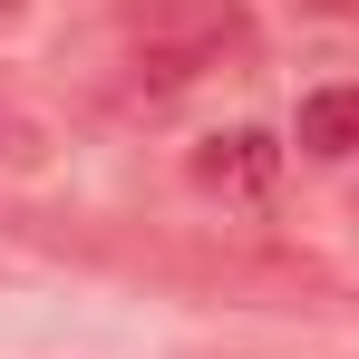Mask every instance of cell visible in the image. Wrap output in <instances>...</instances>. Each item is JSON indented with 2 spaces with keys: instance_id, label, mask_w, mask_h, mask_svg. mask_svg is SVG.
<instances>
[{
  "instance_id": "6da1fadb",
  "label": "cell",
  "mask_w": 359,
  "mask_h": 359,
  "mask_svg": "<svg viewBox=\"0 0 359 359\" xmlns=\"http://www.w3.org/2000/svg\"><path fill=\"white\" fill-rule=\"evenodd\" d=\"M136 68H156V88H184L243 39V0H126L117 10Z\"/></svg>"
},
{
  "instance_id": "7a4b0ae2",
  "label": "cell",
  "mask_w": 359,
  "mask_h": 359,
  "mask_svg": "<svg viewBox=\"0 0 359 359\" xmlns=\"http://www.w3.org/2000/svg\"><path fill=\"white\" fill-rule=\"evenodd\" d=\"M194 184H204V194H233V204H262V194L282 184V136H262V126L204 136V146H194Z\"/></svg>"
},
{
  "instance_id": "3957f363",
  "label": "cell",
  "mask_w": 359,
  "mask_h": 359,
  "mask_svg": "<svg viewBox=\"0 0 359 359\" xmlns=\"http://www.w3.org/2000/svg\"><path fill=\"white\" fill-rule=\"evenodd\" d=\"M292 146H301V156H320V165L359 156V88H311L301 117H292Z\"/></svg>"
},
{
  "instance_id": "277c9868",
  "label": "cell",
  "mask_w": 359,
  "mask_h": 359,
  "mask_svg": "<svg viewBox=\"0 0 359 359\" xmlns=\"http://www.w3.org/2000/svg\"><path fill=\"white\" fill-rule=\"evenodd\" d=\"M0 165H39V126L20 107H0Z\"/></svg>"
},
{
  "instance_id": "5b68a950",
  "label": "cell",
  "mask_w": 359,
  "mask_h": 359,
  "mask_svg": "<svg viewBox=\"0 0 359 359\" xmlns=\"http://www.w3.org/2000/svg\"><path fill=\"white\" fill-rule=\"evenodd\" d=\"M301 10H320V20H350V10H359V0H301Z\"/></svg>"
},
{
  "instance_id": "8992f818",
  "label": "cell",
  "mask_w": 359,
  "mask_h": 359,
  "mask_svg": "<svg viewBox=\"0 0 359 359\" xmlns=\"http://www.w3.org/2000/svg\"><path fill=\"white\" fill-rule=\"evenodd\" d=\"M10 20H20V0H0V29H10Z\"/></svg>"
}]
</instances>
